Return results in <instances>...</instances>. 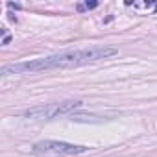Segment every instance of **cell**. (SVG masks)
Returning a JSON list of instances; mask_svg holds the SVG:
<instances>
[{
	"label": "cell",
	"mask_w": 157,
	"mask_h": 157,
	"mask_svg": "<svg viewBox=\"0 0 157 157\" xmlns=\"http://www.w3.org/2000/svg\"><path fill=\"white\" fill-rule=\"evenodd\" d=\"M118 50L111 46H96V48H83V50H68L61 54H54L48 57H39L24 63H13L0 68L2 76L10 74H24V72H41V70H52V68H68V67H80L89 65L100 59H107L117 56Z\"/></svg>",
	"instance_id": "1"
},
{
	"label": "cell",
	"mask_w": 157,
	"mask_h": 157,
	"mask_svg": "<svg viewBox=\"0 0 157 157\" xmlns=\"http://www.w3.org/2000/svg\"><path fill=\"white\" fill-rule=\"evenodd\" d=\"M128 6H131L137 11H157V2H128Z\"/></svg>",
	"instance_id": "4"
},
{
	"label": "cell",
	"mask_w": 157,
	"mask_h": 157,
	"mask_svg": "<svg viewBox=\"0 0 157 157\" xmlns=\"http://www.w3.org/2000/svg\"><path fill=\"white\" fill-rule=\"evenodd\" d=\"M98 6V2H85L83 6L80 4V6H78V11H83V10H93V8H96Z\"/></svg>",
	"instance_id": "5"
},
{
	"label": "cell",
	"mask_w": 157,
	"mask_h": 157,
	"mask_svg": "<svg viewBox=\"0 0 157 157\" xmlns=\"http://www.w3.org/2000/svg\"><path fill=\"white\" fill-rule=\"evenodd\" d=\"M87 150H89L87 146L61 142V140H41L33 144V153L37 155H78V153H85Z\"/></svg>",
	"instance_id": "3"
},
{
	"label": "cell",
	"mask_w": 157,
	"mask_h": 157,
	"mask_svg": "<svg viewBox=\"0 0 157 157\" xmlns=\"http://www.w3.org/2000/svg\"><path fill=\"white\" fill-rule=\"evenodd\" d=\"M82 105H83V102H80V100H67L61 104H48V105L26 109V111H22V117L33 118V120H52V118L61 117V115H70L74 109L82 107Z\"/></svg>",
	"instance_id": "2"
}]
</instances>
